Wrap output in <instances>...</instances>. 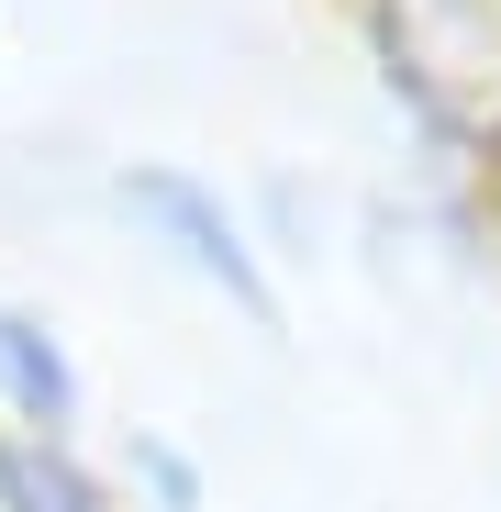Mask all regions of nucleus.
Here are the masks:
<instances>
[{
  "label": "nucleus",
  "instance_id": "obj_1",
  "mask_svg": "<svg viewBox=\"0 0 501 512\" xmlns=\"http://www.w3.org/2000/svg\"><path fill=\"white\" fill-rule=\"evenodd\" d=\"M368 90L424 201L501 212V0H357Z\"/></svg>",
  "mask_w": 501,
  "mask_h": 512
},
{
  "label": "nucleus",
  "instance_id": "obj_2",
  "mask_svg": "<svg viewBox=\"0 0 501 512\" xmlns=\"http://www.w3.org/2000/svg\"><path fill=\"white\" fill-rule=\"evenodd\" d=\"M101 212H112V234L145 268H167L223 323H245V334L290 323V279H279V245H268L257 201L234 179H212L201 156H112L101 167Z\"/></svg>",
  "mask_w": 501,
  "mask_h": 512
},
{
  "label": "nucleus",
  "instance_id": "obj_3",
  "mask_svg": "<svg viewBox=\"0 0 501 512\" xmlns=\"http://www.w3.org/2000/svg\"><path fill=\"white\" fill-rule=\"evenodd\" d=\"M0 435H90V357L45 301L0 290Z\"/></svg>",
  "mask_w": 501,
  "mask_h": 512
},
{
  "label": "nucleus",
  "instance_id": "obj_4",
  "mask_svg": "<svg viewBox=\"0 0 501 512\" xmlns=\"http://www.w3.org/2000/svg\"><path fill=\"white\" fill-rule=\"evenodd\" d=\"M0 512H123L90 435H0Z\"/></svg>",
  "mask_w": 501,
  "mask_h": 512
},
{
  "label": "nucleus",
  "instance_id": "obj_5",
  "mask_svg": "<svg viewBox=\"0 0 501 512\" xmlns=\"http://www.w3.org/2000/svg\"><path fill=\"white\" fill-rule=\"evenodd\" d=\"M112 490H123V512H223V479H212V457L179 423H123Z\"/></svg>",
  "mask_w": 501,
  "mask_h": 512
},
{
  "label": "nucleus",
  "instance_id": "obj_6",
  "mask_svg": "<svg viewBox=\"0 0 501 512\" xmlns=\"http://www.w3.org/2000/svg\"><path fill=\"white\" fill-rule=\"evenodd\" d=\"M0 34H12V12H0Z\"/></svg>",
  "mask_w": 501,
  "mask_h": 512
}]
</instances>
